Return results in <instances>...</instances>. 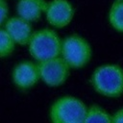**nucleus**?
<instances>
[{"label":"nucleus","instance_id":"nucleus-12","mask_svg":"<svg viewBox=\"0 0 123 123\" xmlns=\"http://www.w3.org/2000/svg\"><path fill=\"white\" fill-rule=\"evenodd\" d=\"M15 42L5 29H0V58L10 56L14 50Z\"/></svg>","mask_w":123,"mask_h":123},{"label":"nucleus","instance_id":"nucleus-3","mask_svg":"<svg viewBox=\"0 0 123 123\" xmlns=\"http://www.w3.org/2000/svg\"><path fill=\"white\" fill-rule=\"evenodd\" d=\"M86 106L73 96H63L55 101L50 108L49 116L54 123H83Z\"/></svg>","mask_w":123,"mask_h":123},{"label":"nucleus","instance_id":"nucleus-7","mask_svg":"<svg viewBox=\"0 0 123 123\" xmlns=\"http://www.w3.org/2000/svg\"><path fill=\"white\" fill-rule=\"evenodd\" d=\"M12 76L14 85L21 89L32 87L40 79L37 65L30 61L17 63L12 70Z\"/></svg>","mask_w":123,"mask_h":123},{"label":"nucleus","instance_id":"nucleus-6","mask_svg":"<svg viewBox=\"0 0 123 123\" xmlns=\"http://www.w3.org/2000/svg\"><path fill=\"white\" fill-rule=\"evenodd\" d=\"M45 13L50 25L63 28L71 22L74 16V8L68 0H52L47 3Z\"/></svg>","mask_w":123,"mask_h":123},{"label":"nucleus","instance_id":"nucleus-5","mask_svg":"<svg viewBox=\"0 0 123 123\" xmlns=\"http://www.w3.org/2000/svg\"><path fill=\"white\" fill-rule=\"evenodd\" d=\"M40 79L49 86L62 85L69 75V65L62 57H55L37 62Z\"/></svg>","mask_w":123,"mask_h":123},{"label":"nucleus","instance_id":"nucleus-14","mask_svg":"<svg viewBox=\"0 0 123 123\" xmlns=\"http://www.w3.org/2000/svg\"><path fill=\"white\" fill-rule=\"evenodd\" d=\"M111 122L114 123H123V108L118 110L112 116H111Z\"/></svg>","mask_w":123,"mask_h":123},{"label":"nucleus","instance_id":"nucleus-9","mask_svg":"<svg viewBox=\"0 0 123 123\" xmlns=\"http://www.w3.org/2000/svg\"><path fill=\"white\" fill-rule=\"evenodd\" d=\"M46 8L47 2L45 0H19L16 5V12L18 16L33 22L40 18Z\"/></svg>","mask_w":123,"mask_h":123},{"label":"nucleus","instance_id":"nucleus-11","mask_svg":"<svg viewBox=\"0 0 123 123\" xmlns=\"http://www.w3.org/2000/svg\"><path fill=\"white\" fill-rule=\"evenodd\" d=\"M86 123L88 122H104V123H111V115L102 109L98 105H91L88 109H86L85 121Z\"/></svg>","mask_w":123,"mask_h":123},{"label":"nucleus","instance_id":"nucleus-8","mask_svg":"<svg viewBox=\"0 0 123 123\" xmlns=\"http://www.w3.org/2000/svg\"><path fill=\"white\" fill-rule=\"evenodd\" d=\"M5 30L12 37L13 41L20 45L28 44L33 34L30 21L20 16H13L8 19L5 22Z\"/></svg>","mask_w":123,"mask_h":123},{"label":"nucleus","instance_id":"nucleus-2","mask_svg":"<svg viewBox=\"0 0 123 123\" xmlns=\"http://www.w3.org/2000/svg\"><path fill=\"white\" fill-rule=\"evenodd\" d=\"M28 44L31 56L37 62L61 55L62 40L58 34L51 29L36 31L32 34Z\"/></svg>","mask_w":123,"mask_h":123},{"label":"nucleus","instance_id":"nucleus-13","mask_svg":"<svg viewBox=\"0 0 123 123\" xmlns=\"http://www.w3.org/2000/svg\"><path fill=\"white\" fill-rule=\"evenodd\" d=\"M9 8L8 4L5 0H0V26L5 22L6 18L8 17Z\"/></svg>","mask_w":123,"mask_h":123},{"label":"nucleus","instance_id":"nucleus-1","mask_svg":"<svg viewBox=\"0 0 123 123\" xmlns=\"http://www.w3.org/2000/svg\"><path fill=\"white\" fill-rule=\"evenodd\" d=\"M96 92L107 97H118L123 93V69L117 64L97 67L91 76Z\"/></svg>","mask_w":123,"mask_h":123},{"label":"nucleus","instance_id":"nucleus-4","mask_svg":"<svg viewBox=\"0 0 123 123\" xmlns=\"http://www.w3.org/2000/svg\"><path fill=\"white\" fill-rule=\"evenodd\" d=\"M61 55L69 67L81 68L90 61L91 47L83 37L71 35L62 41Z\"/></svg>","mask_w":123,"mask_h":123},{"label":"nucleus","instance_id":"nucleus-10","mask_svg":"<svg viewBox=\"0 0 123 123\" xmlns=\"http://www.w3.org/2000/svg\"><path fill=\"white\" fill-rule=\"evenodd\" d=\"M111 25L118 32L123 33V0H115L109 12Z\"/></svg>","mask_w":123,"mask_h":123}]
</instances>
